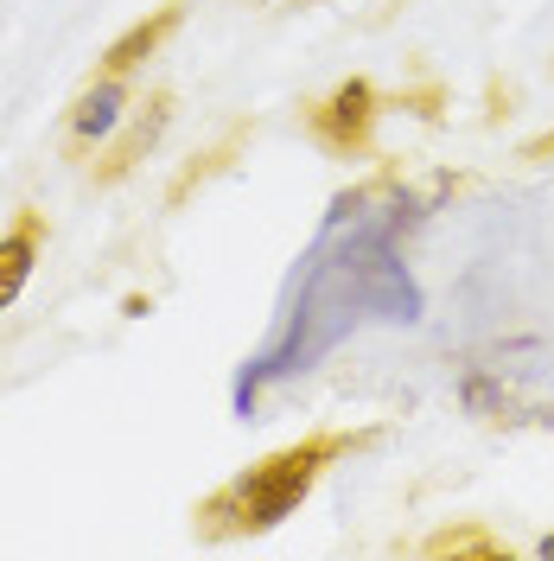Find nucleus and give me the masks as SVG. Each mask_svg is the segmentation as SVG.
<instances>
[{
  "label": "nucleus",
  "instance_id": "nucleus-3",
  "mask_svg": "<svg viewBox=\"0 0 554 561\" xmlns=\"http://www.w3.org/2000/svg\"><path fill=\"white\" fill-rule=\"evenodd\" d=\"M38 237H45V217H38V210H20V224L0 237V313L20 300V287H26V275H33Z\"/></svg>",
  "mask_w": 554,
  "mask_h": 561
},
{
  "label": "nucleus",
  "instance_id": "nucleus-2",
  "mask_svg": "<svg viewBox=\"0 0 554 561\" xmlns=\"http://www.w3.org/2000/svg\"><path fill=\"white\" fill-rule=\"evenodd\" d=\"M370 122H377V90L357 77L345 90H332L325 103L312 108V140L332 147V153H357L370 140Z\"/></svg>",
  "mask_w": 554,
  "mask_h": 561
},
{
  "label": "nucleus",
  "instance_id": "nucleus-4",
  "mask_svg": "<svg viewBox=\"0 0 554 561\" xmlns=\"http://www.w3.org/2000/svg\"><path fill=\"white\" fill-rule=\"evenodd\" d=\"M178 13H185V7H160V13H153V20H140L135 33H122L115 38V45H108V58H103V77H122V70H135L140 58H153V51H160V38L173 33L178 26Z\"/></svg>",
  "mask_w": 554,
  "mask_h": 561
},
{
  "label": "nucleus",
  "instance_id": "nucleus-1",
  "mask_svg": "<svg viewBox=\"0 0 554 561\" xmlns=\"http://www.w3.org/2000/svg\"><path fill=\"white\" fill-rule=\"evenodd\" d=\"M345 447H350L345 434H312L300 447H280V454H268L262 466H249L236 485H223L205 511H198L205 536H255V529H275L280 517L319 485V472L345 454Z\"/></svg>",
  "mask_w": 554,
  "mask_h": 561
},
{
  "label": "nucleus",
  "instance_id": "nucleus-5",
  "mask_svg": "<svg viewBox=\"0 0 554 561\" xmlns=\"http://www.w3.org/2000/svg\"><path fill=\"white\" fill-rule=\"evenodd\" d=\"M122 103H128L122 77H103L96 90H83V96H77V108H70V140H96V135H108V128L122 122Z\"/></svg>",
  "mask_w": 554,
  "mask_h": 561
}]
</instances>
